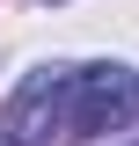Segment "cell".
<instances>
[{"label":"cell","mask_w":139,"mask_h":146,"mask_svg":"<svg viewBox=\"0 0 139 146\" xmlns=\"http://www.w3.org/2000/svg\"><path fill=\"white\" fill-rule=\"evenodd\" d=\"M66 88H73L66 66H37L29 80L15 88L7 117H0L7 146H51V131H66Z\"/></svg>","instance_id":"cell-2"},{"label":"cell","mask_w":139,"mask_h":146,"mask_svg":"<svg viewBox=\"0 0 139 146\" xmlns=\"http://www.w3.org/2000/svg\"><path fill=\"white\" fill-rule=\"evenodd\" d=\"M132 110H139V73H124L117 58L110 66H81L73 88H66V131H110Z\"/></svg>","instance_id":"cell-1"}]
</instances>
